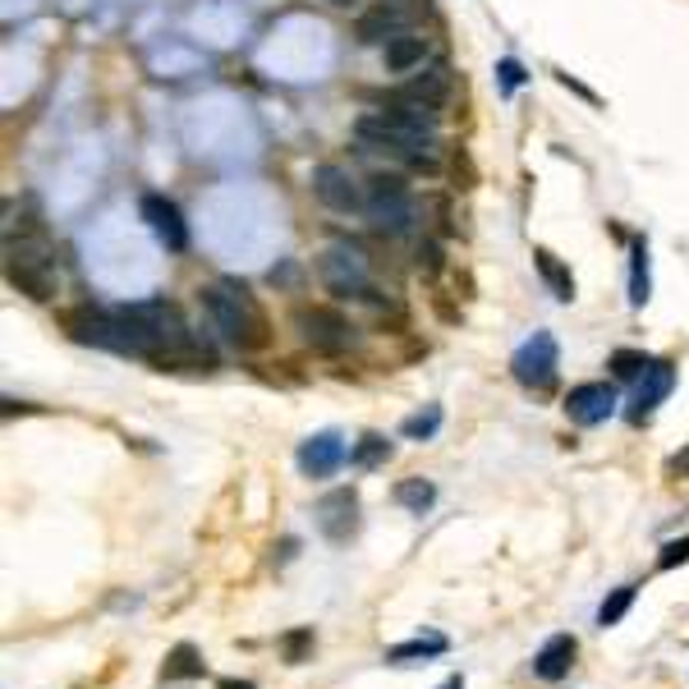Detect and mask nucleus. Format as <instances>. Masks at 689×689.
<instances>
[{"instance_id": "10", "label": "nucleus", "mask_w": 689, "mask_h": 689, "mask_svg": "<svg viewBox=\"0 0 689 689\" xmlns=\"http://www.w3.org/2000/svg\"><path fill=\"white\" fill-rule=\"evenodd\" d=\"M414 14L418 6H410V0H378L354 19V38L363 46H386L400 33H414Z\"/></svg>"}, {"instance_id": "6", "label": "nucleus", "mask_w": 689, "mask_h": 689, "mask_svg": "<svg viewBox=\"0 0 689 689\" xmlns=\"http://www.w3.org/2000/svg\"><path fill=\"white\" fill-rule=\"evenodd\" d=\"M318 276H322V285H327L336 299H363V304H368L372 295H378V290H372V272H368V263H363V253L350 248V244L322 248Z\"/></svg>"}, {"instance_id": "21", "label": "nucleus", "mask_w": 689, "mask_h": 689, "mask_svg": "<svg viewBox=\"0 0 689 689\" xmlns=\"http://www.w3.org/2000/svg\"><path fill=\"white\" fill-rule=\"evenodd\" d=\"M451 644H446V635H418V639H410V644H395L391 653H386V662H414V657H442Z\"/></svg>"}, {"instance_id": "2", "label": "nucleus", "mask_w": 689, "mask_h": 689, "mask_svg": "<svg viewBox=\"0 0 689 689\" xmlns=\"http://www.w3.org/2000/svg\"><path fill=\"white\" fill-rule=\"evenodd\" d=\"M354 138L372 152H386V157H400L410 170H423V176H437L442 161L433 152V138H423L414 129H405L400 120H391L386 110H363L354 120Z\"/></svg>"}, {"instance_id": "15", "label": "nucleus", "mask_w": 689, "mask_h": 689, "mask_svg": "<svg viewBox=\"0 0 689 689\" xmlns=\"http://www.w3.org/2000/svg\"><path fill=\"white\" fill-rule=\"evenodd\" d=\"M671 386H676V368L671 363H662V359H653L648 368H644V378H639V386H635V410H629V418H648L662 400L671 395Z\"/></svg>"}, {"instance_id": "7", "label": "nucleus", "mask_w": 689, "mask_h": 689, "mask_svg": "<svg viewBox=\"0 0 689 689\" xmlns=\"http://www.w3.org/2000/svg\"><path fill=\"white\" fill-rule=\"evenodd\" d=\"M295 327H299V336H304V344L312 354H327V359H336V354H344L354 344V327L344 322V312H336V308H327V304H304L299 312H295Z\"/></svg>"}, {"instance_id": "30", "label": "nucleus", "mask_w": 689, "mask_h": 689, "mask_svg": "<svg viewBox=\"0 0 689 689\" xmlns=\"http://www.w3.org/2000/svg\"><path fill=\"white\" fill-rule=\"evenodd\" d=\"M689 561V538H680V542H667L662 548V556H657V570H676V565H685Z\"/></svg>"}, {"instance_id": "14", "label": "nucleus", "mask_w": 689, "mask_h": 689, "mask_svg": "<svg viewBox=\"0 0 689 689\" xmlns=\"http://www.w3.org/2000/svg\"><path fill=\"white\" fill-rule=\"evenodd\" d=\"M344 455H350V446H344L340 433H318V437H308L299 446V474L304 478H331L340 465H344Z\"/></svg>"}, {"instance_id": "17", "label": "nucleus", "mask_w": 689, "mask_h": 689, "mask_svg": "<svg viewBox=\"0 0 689 689\" xmlns=\"http://www.w3.org/2000/svg\"><path fill=\"white\" fill-rule=\"evenodd\" d=\"M423 61H427V42H423L418 33H400V38H391V42L382 46L386 74H418Z\"/></svg>"}, {"instance_id": "9", "label": "nucleus", "mask_w": 689, "mask_h": 689, "mask_svg": "<svg viewBox=\"0 0 689 689\" xmlns=\"http://www.w3.org/2000/svg\"><path fill=\"white\" fill-rule=\"evenodd\" d=\"M312 198L336 212V216H354V212H368V189L350 176L344 166L336 161H322V166H312Z\"/></svg>"}, {"instance_id": "27", "label": "nucleus", "mask_w": 689, "mask_h": 689, "mask_svg": "<svg viewBox=\"0 0 689 689\" xmlns=\"http://www.w3.org/2000/svg\"><path fill=\"white\" fill-rule=\"evenodd\" d=\"M648 363H653V359L639 354V350H616V354H612V372H616V378H625V382H639Z\"/></svg>"}, {"instance_id": "34", "label": "nucleus", "mask_w": 689, "mask_h": 689, "mask_svg": "<svg viewBox=\"0 0 689 689\" xmlns=\"http://www.w3.org/2000/svg\"><path fill=\"white\" fill-rule=\"evenodd\" d=\"M327 6H336V10H350V6H359V0H327Z\"/></svg>"}, {"instance_id": "5", "label": "nucleus", "mask_w": 689, "mask_h": 689, "mask_svg": "<svg viewBox=\"0 0 689 689\" xmlns=\"http://www.w3.org/2000/svg\"><path fill=\"white\" fill-rule=\"evenodd\" d=\"M363 189H368V216H372V225L386 230V235H405V230H414L418 203H414L405 176H386V170H378V176H372Z\"/></svg>"}, {"instance_id": "29", "label": "nucleus", "mask_w": 689, "mask_h": 689, "mask_svg": "<svg viewBox=\"0 0 689 689\" xmlns=\"http://www.w3.org/2000/svg\"><path fill=\"white\" fill-rule=\"evenodd\" d=\"M418 272H427V276L442 272V244L437 240H423L418 244Z\"/></svg>"}, {"instance_id": "26", "label": "nucleus", "mask_w": 689, "mask_h": 689, "mask_svg": "<svg viewBox=\"0 0 689 689\" xmlns=\"http://www.w3.org/2000/svg\"><path fill=\"white\" fill-rule=\"evenodd\" d=\"M629 602H635V584L616 589L607 602H602V607H597V625H621V616L629 612Z\"/></svg>"}, {"instance_id": "19", "label": "nucleus", "mask_w": 689, "mask_h": 689, "mask_svg": "<svg viewBox=\"0 0 689 689\" xmlns=\"http://www.w3.org/2000/svg\"><path fill=\"white\" fill-rule=\"evenodd\" d=\"M533 263H538V276L552 285V295L570 304V299H574V276L561 267V257H556L552 248H533Z\"/></svg>"}, {"instance_id": "23", "label": "nucleus", "mask_w": 689, "mask_h": 689, "mask_svg": "<svg viewBox=\"0 0 689 689\" xmlns=\"http://www.w3.org/2000/svg\"><path fill=\"white\" fill-rule=\"evenodd\" d=\"M442 427V410L437 405H427L423 414H410L405 423H400V437H410V442H423V437H433Z\"/></svg>"}, {"instance_id": "18", "label": "nucleus", "mask_w": 689, "mask_h": 689, "mask_svg": "<svg viewBox=\"0 0 689 689\" xmlns=\"http://www.w3.org/2000/svg\"><path fill=\"white\" fill-rule=\"evenodd\" d=\"M574 653H580V644H574L570 635H552L548 644L538 648V657H533V671H538L542 680H561V676L570 671V662H574Z\"/></svg>"}, {"instance_id": "4", "label": "nucleus", "mask_w": 689, "mask_h": 689, "mask_svg": "<svg viewBox=\"0 0 689 689\" xmlns=\"http://www.w3.org/2000/svg\"><path fill=\"white\" fill-rule=\"evenodd\" d=\"M6 280L14 285L19 295L28 299H55V290H61V276H55V263H51V248L42 240H10L6 244Z\"/></svg>"}, {"instance_id": "12", "label": "nucleus", "mask_w": 689, "mask_h": 689, "mask_svg": "<svg viewBox=\"0 0 689 689\" xmlns=\"http://www.w3.org/2000/svg\"><path fill=\"white\" fill-rule=\"evenodd\" d=\"M138 212H142V221H148V230L157 235V244H161V248L180 253V248L189 244V225H184L180 208L170 203V198H161V193H142Z\"/></svg>"}, {"instance_id": "24", "label": "nucleus", "mask_w": 689, "mask_h": 689, "mask_svg": "<svg viewBox=\"0 0 689 689\" xmlns=\"http://www.w3.org/2000/svg\"><path fill=\"white\" fill-rule=\"evenodd\" d=\"M386 455H391V442H386V437H378V433H368V437L354 446V455H350V459H354L359 469H378Z\"/></svg>"}, {"instance_id": "11", "label": "nucleus", "mask_w": 689, "mask_h": 689, "mask_svg": "<svg viewBox=\"0 0 689 689\" xmlns=\"http://www.w3.org/2000/svg\"><path fill=\"white\" fill-rule=\"evenodd\" d=\"M565 414H570V423H580V427L607 423L616 414V386H607V382H580V386H570Z\"/></svg>"}, {"instance_id": "8", "label": "nucleus", "mask_w": 689, "mask_h": 689, "mask_svg": "<svg viewBox=\"0 0 689 689\" xmlns=\"http://www.w3.org/2000/svg\"><path fill=\"white\" fill-rule=\"evenodd\" d=\"M556 368H561V350H556L552 331H533L520 350H515V359H510L515 382L529 386V391H548L556 382Z\"/></svg>"}, {"instance_id": "25", "label": "nucleus", "mask_w": 689, "mask_h": 689, "mask_svg": "<svg viewBox=\"0 0 689 689\" xmlns=\"http://www.w3.org/2000/svg\"><path fill=\"white\" fill-rule=\"evenodd\" d=\"M308 653H312V629H290V635L280 639V657H285L290 667H304Z\"/></svg>"}, {"instance_id": "32", "label": "nucleus", "mask_w": 689, "mask_h": 689, "mask_svg": "<svg viewBox=\"0 0 689 689\" xmlns=\"http://www.w3.org/2000/svg\"><path fill=\"white\" fill-rule=\"evenodd\" d=\"M667 474H671V478H689V446H685L680 455H671V465H667Z\"/></svg>"}, {"instance_id": "33", "label": "nucleus", "mask_w": 689, "mask_h": 689, "mask_svg": "<svg viewBox=\"0 0 689 689\" xmlns=\"http://www.w3.org/2000/svg\"><path fill=\"white\" fill-rule=\"evenodd\" d=\"M221 689H257L253 680H221Z\"/></svg>"}, {"instance_id": "22", "label": "nucleus", "mask_w": 689, "mask_h": 689, "mask_svg": "<svg viewBox=\"0 0 689 689\" xmlns=\"http://www.w3.org/2000/svg\"><path fill=\"white\" fill-rule=\"evenodd\" d=\"M395 501L405 506V510H414V515H423L427 506L437 501V487L423 483V478H405V483H395Z\"/></svg>"}, {"instance_id": "1", "label": "nucleus", "mask_w": 689, "mask_h": 689, "mask_svg": "<svg viewBox=\"0 0 689 689\" xmlns=\"http://www.w3.org/2000/svg\"><path fill=\"white\" fill-rule=\"evenodd\" d=\"M198 299H203V312H208L212 331H221V340L235 344L240 354H257V350H267V344H272V322H267L263 304L248 295V285L212 280V285L198 290Z\"/></svg>"}, {"instance_id": "20", "label": "nucleus", "mask_w": 689, "mask_h": 689, "mask_svg": "<svg viewBox=\"0 0 689 689\" xmlns=\"http://www.w3.org/2000/svg\"><path fill=\"white\" fill-rule=\"evenodd\" d=\"M189 676H203V653L193 644H176L161 662V680H189Z\"/></svg>"}, {"instance_id": "3", "label": "nucleus", "mask_w": 689, "mask_h": 689, "mask_svg": "<svg viewBox=\"0 0 689 689\" xmlns=\"http://www.w3.org/2000/svg\"><path fill=\"white\" fill-rule=\"evenodd\" d=\"M65 327H70V336L83 340V344H97V350H110V354L142 359V331H138V322L129 318V308H115V312L74 308V312H65Z\"/></svg>"}, {"instance_id": "13", "label": "nucleus", "mask_w": 689, "mask_h": 689, "mask_svg": "<svg viewBox=\"0 0 689 689\" xmlns=\"http://www.w3.org/2000/svg\"><path fill=\"white\" fill-rule=\"evenodd\" d=\"M318 529L331 542H350L359 529V492L354 487H336L318 501Z\"/></svg>"}, {"instance_id": "31", "label": "nucleus", "mask_w": 689, "mask_h": 689, "mask_svg": "<svg viewBox=\"0 0 689 689\" xmlns=\"http://www.w3.org/2000/svg\"><path fill=\"white\" fill-rule=\"evenodd\" d=\"M501 88H520V83H524V70L520 65H515V61H501Z\"/></svg>"}, {"instance_id": "35", "label": "nucleus", "mask_w": 689, "mask_h": 689, "mask_svg": "<svg viewBox=\"0 0 689 689\" xmlns=\"http://www.w3.org/2000/svg\"><path fill=\"white\" fill-rule=\"evenodd\" d=\"M442 689H465V680H459V676H451V680H446Z\"/></svg>"}, {"instance_id": "28", "label": "nucleus", "mask_w": 689, "mask_h": 689, "mask_svg": "<svg viewBox=\"0 0 689 689\" xmlns=\"http://www.w3.org/2000/svg\"><path fill=\"white\" fill-rule=\"evenodd\" d=\"M629 299L648 304V248L635 244V272H629Z\"/></svg>"}, {"instance_id": "16", "label": "nucleus", "mask_w": 689, "mask_h": 689, "mask_svg": "<svg viewBox=\"0 0 689 689\" xmlns=\"http://www.w3.org/2000/svg\"><path fill=\"white\" fill-rule=\"evenodd\" d=\"M395 97H405V102H418V106L442 110V106L451 102V74H446L442 65L418 70V74H410V78H405V88H400Z\"/></svg>"}]
</instances>
